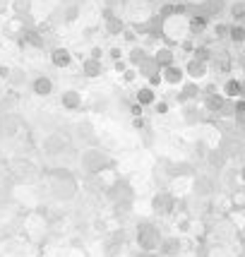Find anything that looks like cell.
Listing matches in <instances>:
<instances>
[{"instance_id": "obj_8", "label": "cell", "mask_w": 245, "mask_h": 257, "mask_svg": "<svg viewBox=\"0 0 245 257\" xmlns=\"http://www.w3.org/2000/svg\"><path fill=\"white\" fill-rule=\"evenodd\" d=\"M240 178H243V180H245V168H243V176H240Z\"/></svg>"}, {"instance_id": "obj_4", "label": "cell", "mask_w": 245, "mask_h": 257, "mask_svg": "<svg viewBox=\"0 0 245 257\" xmlns=\"http://www.w3.org/2000/svg\"><path fill=\"white\" fill-rule=\"evenodd\" d=\"M154 204H156V209H164V212H166V209H168V204H171V202H168L166 197H161V200L156 197V202H154ZM164 212H161V214H164Z\"/></svg>"}, {"instance_id": "obj_6", "label": "cell", "mask_w": 245, "mask_h": 257, "mask_svg": "<svg viewBox=\"0 0 245 257\" xmlns=\"http://www.w3.org/2000/svg\"><path fill=\"white\" fill-rule=\"evenodd\" d=\"M228 91H231V94H238V84H228Z\"/></svg>"}, {"instance_id": "obj_1", "label": "cell", "mask_w": 245, "mask_h": 257, "mask_svg": "<svg viewBox=\"0 0 245 257\" xmlns=\"http://www.w3.org/2000/svg\"><path fill=\"white\" fill-rule=\"evenodd\" d=\"M161 250L166 252V255H176L180 250V243L178 240H164V245H161Z\"/></svg>"}, {"instance_id": "obj_2", "label": "cell", "mask_w": 245, "mask_h": 257, "mask_svg": "<svg viewBox=\"0 0 245 257\" xmlns=\"http://www.w3.org/2000/svg\"><path fill=\"white\" fill-rule=\"evenodd\" d=\"M53 63H56V65H67V63H70V56H67V51H56V56H53Z\"/></svg>"}, {"instance_id": "obj_5", "label": "cell", "mask_w": 245, "mask_h": 257, "mask_svg": "<svg viewBox=\"0 0 245 257\" xmlns=\"http://www.w3.org/2000/svg\"><path fill=\"white\" fill-rule=\"evenodd\" d=\"M140 101H142V103H149V101H152V91H149V89L140 91Z\"/></svg>"}, {"instance_id": "obj_7", "label": "cell", "mask_w": 245, "mask_h": 257, "mask_svg": "<svg viewBox=\"0 0 245 257\" xmlns=\"http://www.w3.org/2000/svg\"><path fill=\"white\" fill-rule=\"evenodd\" d=\"M140 257H149V252H142V255H140Z\"/></svg>"}, {"instance_id": "obj_3", "label": "cell", "mask_w": 245, "mask_h": 257, "mask_svg": "<svg viewBox=\"0 0 245 257\" xmlns=\"http://www.w3.org/2000/svg\"><path fill=\"white\" fill-rule=\"evenodd\" d=\"M36 91H39V94H48V91H51V82H48V79H39V82H36Z\"/></svg>"}]
</instances>
